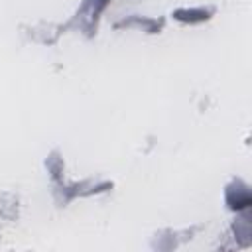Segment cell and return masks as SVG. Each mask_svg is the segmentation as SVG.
Here are the masks:
<instances>
[{"label":"cell","instance_id":"obj_3","mask_svg":"<svg viewBox=\"0 0 252 252\" xmlns=\"http://www.w3.org/2000/svg\"><path fill=\"white\" fill-rule=\"evenodd\" d=\"M175 18L181 20V22H203L209 18V12L207 10H177L175 12Z\"/></svg>","mask_w":252,"mask_h":252},{"label":"cell","instance_id":"obj_1","mask_svg":"<svg viewBox=\"0 0 252 252\" xmlns=\"http://www.w3.org/2000/svg\"><path fill=\"white\" fill-rule=\"evenodd\" d=\"M108 0H87L81 8V12H77V18H79V26L91 33L93 26L96 24V18L98 14L102 12V8L106 6Z\"/></svg>","mask_w":252,"mask_h":252},{"label":"cell","instance_id":"obj_2","mask_svg":"<svg viewBox=\"0 0 252 252\" xmlns=\"http://www.w3.org/2000/svg\"><path fill=\"white\" fill-rule=\"evenodd\" d=\"M226 203L230 209L234 211H244L250 207V193L246 189V185H242L240 181L232 183L228 189H226Z\"/></svg>","mask_w":252,"mask_h":252}]
</instances>
